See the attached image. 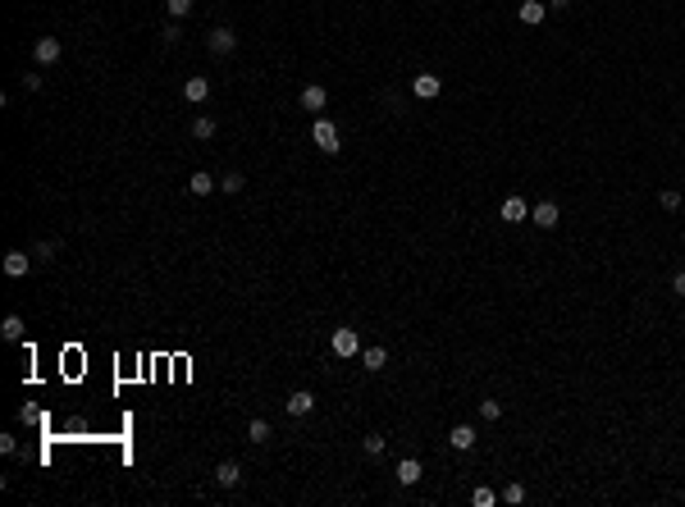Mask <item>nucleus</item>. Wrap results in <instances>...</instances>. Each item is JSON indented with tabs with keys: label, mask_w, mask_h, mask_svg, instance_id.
<instances>
[{
	"label": "nucleus",
	"mask_w": 685,
	"mask_h": 507,
	"mask_svg": "<svg viewBox=\"0 0 685 507\" xmlns=\"http://www.w3.org/2000/svg\"><path fill=\"white\" fill-rule=\"evenodd\" d=\"M311 142L320 146L325 155H338L343 151V137H338V123L325 119V114H316V123H311Z\"/></svg>",
	"instance_id": "f257e3e1"
},
{
	"label": "nucleus",
	"mask_w": 685,
	"mask_h": 507,
	"mask_svg": "<svg viewBox=\"0 0 685 507\" xmlns=\"http://www.w3.org/2000/svg\"><path fill=\"white\" fill-rule=\"evenodd\" d=\"M206 51H210V55H233V51H238V33L224 28V23L210 28V33H206Z\"/></svg>",
	"instance_id": "f03ea898"
},
{
	"label": "nucleus",
	"mask_w": 685,
	"mask_h": 507,
	"mask_svg": "<svg viewBox=\"0 0 685 507\" xmlns=\"http://www.w3.org/2000/svg\"><path fill=\"white\" fill-rule=\"evenodd\" d=\"M329 347H334V356H343V361H348V356H357V352H361V334L343 325V329H334V338H329Z\"/></svg>",
	"instance_id": "7ed1b4c3"
},
{
	"label": "nucleus",
	"mask_w": 685,
	"mask_h": 507,
	"mask_svg": "<svg viewBox=\"0 0 685 507\" xmlns=\"http://www.w3.org/2000/svg\"><path fill=\"white\" fill-rule=\"evenodd\" d=\"M283 411H288V416H311V411H316V393H311V388H293V393L283 397Z\"/></svg>",
	"instance_id": "20e7f679"
},
{
	"label": "nucleus",
	"mask_w": 685,
	"mask_h": 507,
	"mask_svg": "<svg viewBox=\"0 0 685 507\" xmlns=\"http://www.w3.org/2000/svg\"><path fill=\"white\" fill-rule=\"evenodd\" d=\"M60 55H65V42H60V37H37V46H33L37 65H60Z\"/></svg>",
	"instance_id": "39448f33"
},
{
	"label": "nucleus",
	"mask_w": 685,
	"mask_h": 507,
	"mask_svg": "<svg viewBox=\"0 0 685 507\" xmlns=\"http://www.w3.org/2000/svg\"><path fill=\"white\" fill-rule=\"evenodd\" d=\"M516 19H521L525 28H539V23L548 19V0H521V10H516Z\"/></svg>",
	"instance_id": "423d86ee"
},
{
	"label": "nucleus",
	"mask_w": 685,
	"mask_h": 507,
	"mask_svg": "<svg viewBox=\"0 0 685 507\" xmlns=\"http://www.w3.org/2000/svg\"><path fill=\"white\" fill-rule=\"evenodd\" d=\"M412 92H416V96H421V101H434L439 92H443V78H439V74H416Z\"/></svg>",
	"instance_id": "0eeeda50"
},
{
	"label": "nucleus",
	"mask_w": 685,
	"mask_h": 507,
	"mask_svg": "<svg viewBox=\"0 0 685 507\" xmlns=\"http://www.w3.org/2000/svg\"><path fill=\"white\" fill-rule=\"evenodd\" d=\"M329 105V92L320 87V83H306L302 87V110H311V114H320Z\"/></svg>",
	"instance_id": "6e6552de"
},
{
	"label": "nucleus",
	"mask_w": 685,
	"mask_h": 507,
	"mask_svg": "<svg viewBox=\"0 0 685 507\" xmlns=\"http://www.w3.org/2000/svg\"><path fill=\"white\" fill-rule=\"evenodd\" d=\"M215 485H224V489H238L242 485V466L233 462V457H224V462L215 466Z\"/></svg>",
	"instance_id": "1a4fd4ad"
},
{
	"label": "nucleus",
	"mask_w": 685,
	"mask_h": 507,
	"mask_svg": "<svg viewBox=\"0 0 685 507\" xmlns=\"http://www.w3.org/2000/svg\"><path fill=\"white\" fill-rule=\"evenodd\" d=\"M530 220L539 224V229H557V220H562V210H557V201H539V206L530 210Z\"/></svg>",
	"instance_id": "9d476101"
},
{
	"label": "nucleus",
	"mask_w": 685,
	"mask_h": 507,
	"mask_svg": "<svg viewBox=\"0 0 685 507\" xmlns=\"http://www.w3.org/2000/svg\"><path fill=\"white\" fill-rule=\"evenodd\" d=\"M28 270H33V256H28V252H19V247L5 252V275H10V279H23Z\"/></svg>",
	"instance_id": "9b49d317"
},
{
	"label": "nucleus",
	"mask_w": 685,
	"mask_h": 507,
	"mask_svg": "<svg viewBox=\"0 0 685 507\" xmlns=\"http://www.w3.org/2000/svg\"><path fill=\"white\" fill-rule=\"evenodd\" d=\"M475 439H480L475 425H453V430H448V443H453L457 452H471V448H475Z\"/></svg>",
	"instance_id": "f8f14e48"
},
{
	"label": "nucleus",
	"mask_w": 685,
	"mask_h": 507,
	"mask_svg": "<svg viewBox=\"0 0 685 507\" xmlns=\"http://www.w3.org/2000/svg\"><path fill=\"white\" fill-rule=\"evenodd\" d=\"M183 101H192V105H201V101H210V78H187L183 83Z\"/></svg>",
	"instance_id": "ddd939ff"
},
{
	"label": "nucleus",
	"mask_w": 685,
	"mask_h": 507,
	"mask_svg": "<svg viewBox=\"0 0 685 507\" xmlns=\"http://www.w3.org/2000/svg\"><path fill=\"white\" fill-rule=\"evenodd\" d=\"M384 366H389V347H361V370L380 375Z\"/></svg>",
	"instance_id": "4468645a"
},
{
	"label": "nucleus",
	"mask_w": 685,
	"mask_h": 507,
	"mask_svg": "<svg viewBox=\"0 0 685 507\" xmlns=\"http://www.w3.org/2000/svg\"><path fill=\"white\" fill-rule=\"evenodd\" d=\"M215 188H219V178H210L206 169H196V174L187 178V192H192V197H210Z\"/></svg>",
	"instance_id": "2eb2a0df"
},
{
	"label": "nucleus",
	"mask_w": 685,
	"mask_h": 507,
	"mask_svg": "<svg viewBox=\"0 0 685 507\" xmlns=\"http://www.w3.org/2000/svg\"><path fill=\"white\" fill-rule=\"evenodd\" d=\"M525 215H530V206H525L521 197H507V201H502V224H521Z\"/></svg>",
	"instance_id": "dca6fc26"
},
{
	"label": "nucleus",
	"mask_w": 685,
	"mask_h": 507,
	"mask_svg": "<svg viewBox=\"0 0 685 507\" xmlns=\"http://www.w3.org/2000/svg\"><path fill=\"white\" fill-rule=\"evenodd\" d=\"M393 475H398V485H416V480H421V462H416V457H403V462H398V471H393Z\"/></svg>",
	"instance_id": "f3484780"
},
{
	"label": "nucleus",
	"mask_w": 685,
	"mask_h": 507,
	"mask_svg": "<svg viewBox=\"0 0 685 507\" xmlns=\"http://www.w3.org/2000/svg\"><path fill=\"white\" fill-rule=\"evenodd\" d=\"M270 439H274L270 420H261V416H256V420H251V425H247V443H270Z\"/></svg>",
	"instance_id": "a211bd4d"
},
{
	"label": "nucleus",
	"mask_w": 685,
	"mask_h": 507,
	"mask_svg": "<svg viewBox=\"0 0 685 507\" xmlns=\"http://www.w3.org/2000/svg\"><path fill=\"white\" fill-rule=\"evenodd\" d=\"M192 137L196 142H210V137H215V119H210V114H196L192 119Z\"/></svg>",
	"instance_id": "6ab92c4d"
},
{
	"label": "nucleus",
	"mask_w": 685,
	"mask_h": 507,
	"mask_svg": "<svg viewBox=\"0 0 685 507\" xmlns=\"http://www.w3.org/2000/svg\"><path fill=\"white\" fill-rule=\"evenodd\" d=\"M242 188H247V178H242V174H238V169H228V174H224V178H219V192H233V197H238V192H242Z\"/></svg>",
	"instance_id": "aec40b11"
},
{
	"label": "nucleus",
	"mask_w": 685,
	"mask_h": 507,
	"mask_svg": "<svg viewBox=\"0 0 685 507\" xmlns=\"http://www.w3.org/2000/svg\"><path fill=\"white\" fill-rule=\"evenodd\" d=\"M0 334H5L10 343H19V338H23V316H5V325H0Z\"/></svg>",
	"instance_id": "412c9836"
},
{
	"label": "nucleus",
	"mask_w": 685,
	"mask_h": 507,
	"mask_svg": "<svg viewBox=\"0 0 685 507\" xmlns=\"http://www.w3.org/2000/svg\"><path fill=\"white\" fill-rule=\"evenodd\" d=\"M502 503H511V507H516V503H525V485H516V480H511V485H502Z\"/></svg>",
	"instance_id": "4be33fe9"
},
{
	"label": "nucleus",
	"mask_w": 685,
	"mask_h": 507,
	"mask_svg": "<svg viewBox=\"0 0 685 507\" xmlns=\"http://www.w3.org/2000/svg\"><path fill=\"white\" fill-rule=\"evenodd\" d=\"M192 5H196V0H164L169 19H187V14H192Z\"/></svg>",
	"instance_id": "5701e85b"
},
{
	"label": "nucleus",
	"mask_w": 685,
	"mask_h": 507,
	"mask_svg": "<svg viewBox=\"0 0 685 507\" xmlns=\"http://www.w3.org/2000/svg\"><path fill=\"white\" fill-rule=\"evenodd\" d=\"M480 416L484 420H502V402L498 397H484V402H480Z\"/></svg>",
	"instance_id": "b1692460"
},
{
	"label": "nucleus",
	"mask_w": 685,
	"mask_h": 507,
	"mask_svg": "<svg viewBox=\"0 0 685 507\" xmlns=\"http://www.w3.org/2000/svg\"><path fill=\"white\" fill-rule=\"evenodd\" d=\"M658 206H663V210H681V192H676V188H663V192H658Z\"/></svg>",
	"instance_id": "393cba45"
},
{
	"label": "nucleus",
	"mask_w": 685,
	"mask_h": 507,
	"mask_svg": "<svg viewBox=\"0 0 685 507\" xmlns=\"http://www.w3.org/2000/svg\"><path fill=\"white\" fill-rule=\"evenodd\" d=\"M361 448H366L370 457H380V452H384V434H366V439H361Z\"/></svg>",
	"instance_id": "a878e982"
},
{
	"label": "nucleus",
	"mask_w": 685,
	"mask_h": 507,
	"mask_svg": "<svg viewBox=\"0 0 685 507\" xmlns=\"http://www.w3.org/2000/svg\"><path fill=\"white\" fill-rule=\"evenodd\" d=\"M471 503H475V507H493V503H498V494H493V489H475Z\"/></svg>",
	"instance_id": "bb28decb"
},
{
	"label": "nucleus",
	"mask_w": 685,
	"mask_h": 507,
	"mask_svg": "<svg viewBox=\"0 0 685 507\" xmlns=\"http://www.w3.org/2000/svg\"><path fill=\"white\" fill-rule=\"evenodd\" d=\"M33 261H55V243H37L33 247Z\"/></svg>",
	"instance_id": "cd10ccee"
},
{
	"label": "nucleus",
	"mask_w": 685,
	"mask_h": 507,
	"mask_svg": "<svg viewBox=\"0 0 685 507\" xmlns=\"http://www.w3.org/2000/svg\"><path fill=\"white\" fill-rule=\"evenodd\" d=\"M160 37H164V42H169V46H174L178 37H183V28H178V19H169V23H164V33H160Z\"/></svg>",
	"instance_id": "c85d7f7f"
},
{
	"label": "nucleus",
	"mask_w": 685,
	"mask_h": 507,
	"mask_svg": "<svg viewBox=\"0 0 685 507\" xmlns=\"http://www.w3.org/2000/svg\"><path fill=\"white\" fill-rule=\"evenodd\" d=\"M23 92H42V74H23Z\"/></svg>",
	"instance_id": "c756f323"
},
{
	"label": "nucleus",
	"mask_w": 685,
	"mask_h": 507,
	"mask_svg": "<svg viewBox=\"0 0 685 507\" xmlns=\"http://www.w3.org/2000/svg\"><path fill=\"white\" fill-rule=\"evenodd\" d=\"M0 452H19V439H14V434H0Z\"/></svg>",
	"instance_id": "7c9ffc66"
},
{
	"label": "nucleus",
	"mask_w": 685,
	"mask_h": 507,
	"mask_svg": "<svg viewBox=\"0 0 685 507\" xmlns=\"http://www.w3.org/2000/svg\"><path fill=\"white\" fill-rule=\"evenodd\" d=\"M672 293H681V298H685V270H676V275H672Z\"/></svg>",
	"instance_id": "2f4dec72"
},
{
	"label": "nucleus",
	"mask_w": 685,
	"mask_h": 507,
	"mask_svg": "<svg viewBox=\"0 0 685 507\" xmlns=\"http://www.w3.org/2000/svg\"><path fill=\"white\" fill-rule=\"evenodd\" d=\"M548 10H571V0H548Z\"/></svg>",
	"instance_id": "473e14b6"
}]
</instances>
